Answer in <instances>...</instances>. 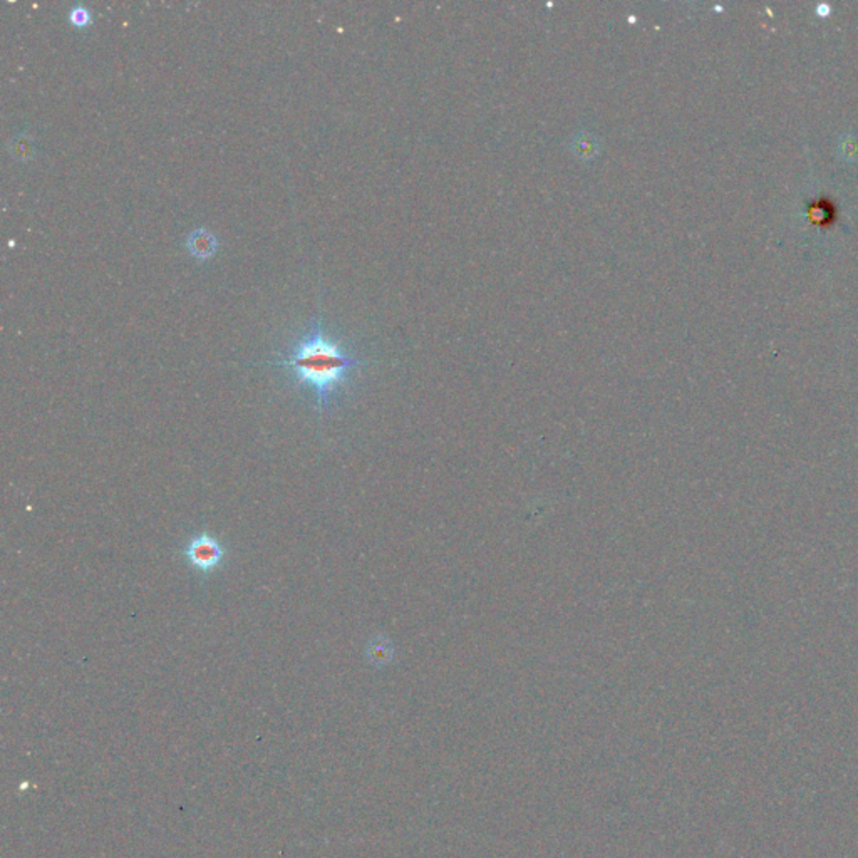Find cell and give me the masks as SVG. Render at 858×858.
Here are the masks:
<instances>
[{
  "label": "cell",
  "instance_id": "1",
  "mask_svg": "<svg viewBox=\"0 0 858 858\" xmlns=\"http://www.w3.org/2000/svg\"><path fill=\"white\" fill-rule=\"evenodd\" d=\"M366 361L354 357L337 342L324 334L322 324L312 317L310 329L287 349L272 366L285 369L297 386L310 387L315 396V407L322 416L327 413L337 389Z\"/></svg>",
  "mask_w": 858,
  "mask_h": 858
},
{
  "label": "cell",
  "instance_id": "2",
  "mask_svg": "<svg viewBox=\"0 0 858 858\" xmlns=\"http://www.w3.org/2000/svg\"><path fill=\"white\" fill-rule=\"evenodd\" d=\"M183 557L200 573H210L220 568L225 560V548L215 536L200 533L191 538L183 548Z\"/></svg>",
  "mask_w": 858,
  "mask_h": 858
},
{
  "label": "cell",
  "instance_id": "3",
  "mask_svg": "<svg viewBox=\"0 0 858 858\" xmlns=\"http://www.w3.org/2000/svg\"><path fill=\"white\" fill-rule=\"evenodd\" d=\"M186 248H188L191 257L200 262H205L217 253L218 242L217 237H215L213 233H210L208 230L196 228L188 235V238H186Z\"/></svg>",
  "mask_w": 858,
  "mask_h": 858
},
{
  "label": "cell",
  "instance_id": "4",
  "mask_svg": "<svg viewBox=\"0 0 858 858\" xmlns=\"http://www.w3.org/2000/svg\"><path fill=\"white\" fill-rule=\"evenodd\" d=\"M69 21L74 27L83 29L91 22V12L84 6H76L69 11Z\"/></svg>",
  "mask_w": 858,
  "mask_h": 858
}]
</instances>
